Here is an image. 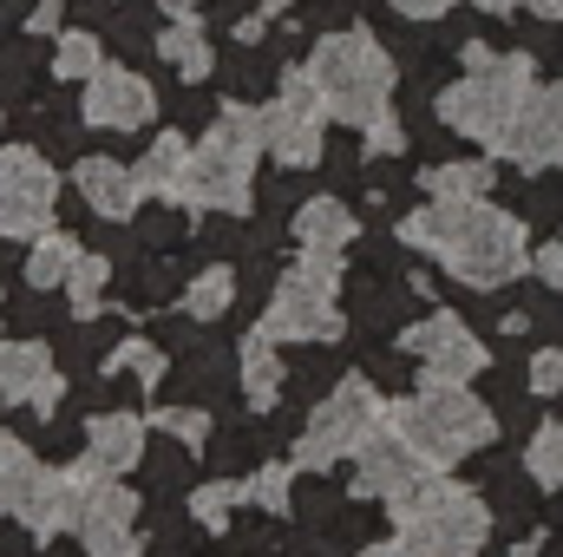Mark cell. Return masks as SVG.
<instances>
[{
	"label": "cell",
	"mask_w": 563,
	"mask_h": 557,
	"mask_svg": "<svg viewBox=\"0 0 563 557\" xmlns=\"http://www.w3.org/2000/svg\"><path fill=\"white\" fill-rule=\"evenodd\" d=\"M380 419H387V401L374 394V381H361V374L334 381V387L314 401L308 426L295 433V466H308V472H328V466L354 459V446H361V439H367Z\"/></svg>",
	"instance_id": "ba28073f"
},
{
	"label": "cell",
	"mask_w": 563,
	"mask_h": 557,
	"mask_svg": "<svg viewBox=\"0 0 563 557\" xmlns=\"http://www.w3.org/2000/svg\"><path fill=\"white\" fill-rule=\"evenodd\" d=\"M354 237H361V223H354V210H347L341 197H308V204L295 210V243H301V250L341 256Z\"/></svg>",
	"instance_id": "d6986e66"
},
{
	"label": "cell",
	"mask_w": 563,
	"mask_h": 557,
	"mask_svg": "<svg viewBox=\"0 0 563 557\" xmlns=\"http://www.w3.org/2000/svg\"><path fill=\"white\" fill-rule=\"evenodd\" d=\"M73 184H79V197L92 204V217H106V223H125V217L139 210V197H144L139 171L119 164V157H79Z\"/></svg>",
	"instance_id": "2e32d148"
},
{
	"label": "cell",
	"mask_w": 563,
	"mask_h": 557,
	"mask_svg": "<svg viewBox=\"0 0 563 557\" xmlns=\"http://www.w3.org/2000/svg\"><path fill=\"white\" fill-rule=\"evenodd\" d=\"M531 270H538L544 282H563V237H558V243H544V250L531 256Z\"/></svg>",
	"instance_id": "f35d334b"
},
{
	"label": "cell",
	"mask_w": 563,
	"mask_h": 557,
	"mask_svg": "<svg viewBox=\"0 0 563 557\" xmlns=\"http://www.w3.org/2000/svg\"><path fill=\"white\" fill-rule=\"evenodd\" d=\"M288 485H295V472H288V466H256V479H243V499L282 518V512H288Z\"/></svg>",
	"instance_id": "d6a6232c"
},
{
	"label": "cell",
	"mask_w": 563,
	"mask_h": 557,
	"mask_svg": "<svg viewBox=\"0 0 563 557\" xmlns=\"http://www.w3.org/2000/svg\"><path fill=\"white\" fill-rule=\"evenodd\" d=\"M99 66H106V46H99V33H59V46H53V79H73V86H86Z\"/></svg>",
	"instance_id": "83f0119b"
},
{
	"label": "cell",
	"mask_w": 563,
	"mask_h": 557,
	"mask_svg": "<svg viewBox=\"0 0 563 557\" xmlns=\"http://www.w3.org/2000/svg\"><path fill=\"white\" fill-rule=\"evenodd\" d=\"M472 7H485V13H511V7H525V0H472Z\"/></svg>",
	"instance_id": "f6af8a7d"
},
{
	"label": "cell",
	"mask_w": 563,
	"mask_h": 557,
	"mask_svg": "<svg viewBox=\"0 0 563 557\" xmlns=\"http://www.w3.org/2000/svg\"><path fill=\"white\" fill-rule=\"evenodd\" d=\"M321 92H314V79H308V66H288L282 73V99L276 106H263V151L288 164V171H308V164H321Z\"/></svg>",
	"instance_id": "30bf717a"
},
{
	"label": "cell",
	"mask_w": 563,
	"mask_h": 557,
	"mask_svg": "<svg viewBox=\"0 0 563 557\" xmlns=\"http://www.w3.org/2000/svg\"><path fill=\"white\" fill-rule=\"evenodd\" d=\"M144 459V419L139 414H92L86 419V466L99 479H119Z\"/></svg>",
	"instance_id": "e0dca14e"
},
{
	"label": "cell",
	"mask_w": 563,
	"mask_h": 557,
	"mask_svg": "<svg viewBox=\"0 0 563 557\" xmlns=\"http://www.w3.org/2000/svg\"><path fill=\"white\" fill-rule=\"evenodd\" d=\"M151 485L177 492V485H184V452H157V459H151Z\"/></svg>",
	"instance_id": "74e56055"
},
{
	"label": "cell",
	"mask_w": 563,
	"mask_h": 557,
	"mask_svg": "<svg viewBox=\"0 0 563 557\" xmlns=\"http://www.w3.org/2000/svg\"><path fill=\"white\" fill-rule=\"evenodd\" d=\"M525 472H531L544 492L563 485V419H551V426L531 433V446H525Z\"/></svg>",
	"instance_id": "f546056e"
},
{
	"label": "cell",
	"mask_w": 563,
	"mask_h": 557,
	"mask_svg": "<svg viewBox=\"0 0 563 557\" xmlns=\"http://www.w3.org/2000/svg\"><path fill=\"white\" fill-rule=\"evenodd\" d=\"M33 33H59V0H40L33 7Z\"/></svg>",
	"instance_id": "60d3db41"
},
{
	"label": "cell",
	"mask_w": 563,
	"mask_h": 557,
	"mask_svg": "<svg viewBox=\"0 0 563 557\" xmlns=\"http://www.w3.org/2000/svg\"><path fill=\"white\" fill-rule=\"evenodd\" d=\"M230 505H250V499H243V479H210V485L190 492V518H197L203 532H223Z\"/></svg>",
	"instance_id": "4dcf8cb0"
},
{
	"label": "cell",
	"mask_w": 563,
	"mask_h": 557,
	"mask_svg": "<svg viewBox=\"0 0 563 557\" xmlns=\"http://www.w3.org/2000/svg\"><path fill=\"white\" fill-rule=\"evenodd\" d=\"M46 230H53V210H46V204H0V237L33 243V237H46Z\"/></svg>",
	"instance_id": "e575fe53"
},
{
	"label": "cell",
	"mask_w": 563,
	"mask_h": 557,
	"mask_svg": "<svg viewBox=\"0 0 563 557\" xmlns=\"http://www.w3.org/2000/svg\"><path fill=\"white\" fill-rule=\"evenodd\" d=\"M361 151H367V157H394V151H407L400 119H394V112H380L374 125H361Z\"/></svg>",
	"instance_id": "d590c367"
},
{
	"label": "cell",
	"mask_w": 563,
	"mask_h": 557,
	"mask_svg": "<svg viewBox=\"0 0 563 557\" xmlns=\"http://www.w3.org/2000/svg\"><path fill=\"white\" fill-rule=\"evenodd\" d=\"M400 348L420 354L426 381H478V374H485V341H478L452 308H439V315L413 321V328L400 335Z\"/></svg>",
	"instance_id": "8fae6325"
},
{
	"label": "cell",
	"mask_w": 563,
	"mask_h": 557,
	"mask_svg": "<svg viewBox=\"0 0 563 557\" xmlns=\"http://www.w3.org/2000/svg\"><path fill=\"white\" fill-rule=\"evenodd\" d=\"M361 557H420V551H413V545H400V538H394V545H367V551H361Z\"/></svg>",
	"instance_id": "b9f144b4"
},
{
	"label": "cell",
	"mask_w": 563,
	"mask_h": 557,
	"mask_svg": "<svg viewBox=\"0 0 563 557\" xmlns=\"http://www.w3.org/2000/svg\"><path fill=\"white\" fill-rule=\"evenodd\" d=\"M73 263H79V243H73L66 230L33 237V250H26V288H66Z\"/></svg>",
	"instance_id": "d4e9b609"
},
{
	"label": "cell",
	"mask_w": 563,
	"mask_h": 557,
	"mask_svg": "<svg viewBox=\"0 0 563 557\" xmlns=\"http://www.w3.org/2000/svg\"><path fill=\"white\" fill-rule=\"evenodd\" d=\"M99 472L86 466V459H73V466H40V479H33V492L20 499V525L33 532V538H59V532H79V505H86V485H92Z\"/></svg>",
	"instance_id": "4fadbf2b"
},
{
	"label": "cell",
	"mask_w": 563,
	"mask_h": 557,
	"mask_svg": "<svg viewBox=\"0 0 563 557\" xmlns=\"http://www.w3.org/2000/svg\"><path fill=\"white\" fill-rule=\"evenodd\" d=\"M439 466L426 459L420 446L394 426V419H380L361 446H354V492L361 499H380V505H407L413 492H420L426 479H432Z\"/></svg>",
	"instance_id": "9c48e42d"
},
{
	"label": "cell",
	"mask_w": 563,
	"mask_h": 557,
	"mask_svg": "<svg viewBox=\"0 0 563 557\" xmlns=\"http://www.w3.org/2000/svg\"><path fill=\"white\" fill-rule=\"evenodd\" d=\"M86 125H99V132H139L157 119V92H151V79H139L132 66H99L92 79H86Z\"/></svg>",
	"instance_id": "9a60e30c"
},
{
	"label": "cell",
	"mask_w": 563,
	"mask_h": 557,
	"mask_svg": "<svg viewBox=\"0 0 563 557\" xmlns=\"http://www.w3.org/2000/svg\"><path fill=\"white\" fill-rule=\"evenodd\" d=\"M308 79L321 92V112L341 125H374L380 112H394V59L380 53V40L367 26H341L308 53Z\"/></svg>",
	"instance_id": "3957f363"
},
{
	"label": "cell",
	"mask_w": 563,
	"mask_h": 557,
	"mask_svg": "<svg viewBox=\"0 0 563 557\" xmlns=\"http://www.w3.org/2000/svg\"><path fill=\"white\" fill-rule=\"evenodd\" d=\"M400 243H413L426 256H439L465 288H505L531 270V243L525 223L492 210L485 197H432L400 223Z\"/></svg>",
	"instance_id": "6da1fadb"
},
{
	"label": "cell",
	"mask_w": 563,
	"mask_h": 557,
	"mask_svg": "<svg viewBox=\"0 0 563 557\" xmlns=\"http://www.w3.org/2000/svg\"><path fill=\"white\" fill-rule=\"evenodd\" d=\"M400 545H413L420 557H478L492 538V512L478 492H465L459 479H426L407 505H394Z\"/></svg>",
	"instance_id": "8992f818"
},
{
	"label": "cell",
	"mask_w": 563,
	"mask_h": 557,
	"mask_svg": "<svg viewBox=\"0 0 563 557\" xmlns=\"http://www.w3.org/2000/svg\"><path fill=\"white\" fill-rule=\"evenodd\" d=\"M53 374L59 368H53V348L46 341H0V401L26 407Z\"/></svg>",
	"instance_id": "ffe728a7"
},
{
	"label": "cell",
	"mask_w": 563,
	"mask_h": 557,
	"mask_svg": "<svg viewBox=\"0 0 563 557\" xmlns=\"http://www.w3.org/2000/svg\"><path fill=\"white\" fill-rule=\"evenodd\" d=\"M230 302H236V270H230V263H203L197 276L184 282V295H177V308H184L190 321H217Z\"/></svg>",
	"instance_id": "cb8c5ba5"
},
{
	"label": "cell",
	"mask_w": 563,
	"mask_h": 557,
	"mask_svg": "<svg viewBox=\"0 0 563 557\" xmlns=\"http://www.w3.org/2000/svg\"><path fill=\"white\" fill-rule=\"evenodd\" d=\"M157 59H170L184 79H210V66H217V46H210V33H203L197 20H170V26L157 33Z\"/></svg>",
	"instance_id": "603a6c76"
},
{
	"label": "cell",
	"mask_w": 563,
	"mask_h": 557,
	"mask_svg": "<svg viewBox=\"0 0 563 557\" xmlns=\"http://www.w3.org/2000/svg\"><path fill=\"white\" fill-rule=\"evenodd\" d=\"M531 394H563V354L558 348H544V354L531 361Z\"/></svg>",
	"instance_id": "8d00e7d4"
},
{
	"label": "cell",
	"mask_w": 563,
	"mask_h": 557,
	"mask_svg": "<svg viewBox=\"0 0 563 557\" xmlns=\"http://www.w3.org/2000/svg\"><path fill=\"white\" fill-rule=\"evenodd\" d=\"M139 492L119 485V479H92L86 485V505H79V545L86 557H139Z\"/></svg>",
	"instance_id": "5bb4252c"
},
{
	"label": "cell",
	"mask_w": 563,
	"mask_h": 557,
	"mask_svg": "<svg viewBox=\"0 0 563 557\" xmlns=\"http://www.w3.org/2000/svg\"><path fill=\"white\" fill-rule=\"evenodd\" d=\"M256 151H263V112L230 99L217 112V125L203 132V144H190L177 204L184 210H230V217H243L250 190H256Z\"/></svg>",
	"instance_id": "7a4b0ae2"
},
{
	"label": "cell",
	"mask_w": 563,
	"mask_h": 557,
	"mask_svg": "<svg viewBox=\"0 0 563 557\" xmlns=\"http://www.w3.org/2000/svg\"><path fill=\"white\" fill-rule=\"evenodd\" d=\"M184 164H190V139H184V132H157L151 151L132 164V171H139V190H144V197H170V204H177Z\"/></svg>",
	"instance_id": "7402d4cb"
},
{
	"label": "cell",
	"mask_w": 563,
	"mask_h": 557,
	"mask_svg": "<svg viewBox=\"0 0 563 557\" xmlns=\"http://www.w3.org/2000/svg\"><path fill=\"white\" fill-rule=\"evenodd\" d=\"M236 381H243V401L256 407V414H269L282 401V354L269 335H250L243 341V354H236Z\"/></svg>",
	"instance_id": "44dd1931"
},
{
	"label": "cell",
	"mask_w": 563,
	"mask_h": 557,
	"mask_svg": "<svg viewBox=\"0 0 563 557\" xmlns=\"http://www.w3.org/2000/svg\"><path fill=\"white\" fill-rule=\"evenodd\" d=\"M0 125H7V112H0Z\"/></svg>",
	"instance_id": "bcb514c9"
},
{
	"label": "cell",
	"mask_w": 563,
	"mask_h": 557,
	"mask_svg": "<svg viewBox=\"0 0 563 557\" xmlns=\"http://www.w3.org/2000/svg\"><path fill=\"white\" fill-rule=\"evenodd\" d=\"M334 288H341V256H321V250H301L288 263V276L276 282L256 335L269 341H341V308H334Z\"/></svg>",
	"instance_id": "52a82bcc"
},
{
	"label": "cell",
	"mask_w": 563,
	"mask_h": 557,
	"mask_svg": "<svg viewBox=\"0 0 563 557\" xmlns=\"http://www.w3.org/2000/svg\"><path fill=\"white\" fill-rule=\"evenodd\" d=\"M157 7H164L170 20H197V0H157Z\"/></svg>",
	"instance_id": "7bdbcfd3"
},
{
	"label": "cell",
	"mask_w": 563,
	"mask_h": 557,
	"mask_svg": "<svg viewBox=\"0 0 563 557\" xmlns=\"http://www.w3.org/2000/svg\"><path fill=\"white\" fill-rule=\"evenodd\" d=\"M387 419L420 446L439 472L459 466V459H472V452L492 446V433H498L492 407H485L465 381H426L413 401H387Z\"/></svg>",
	"instance_id": "5b68a950"
},
{
	"label": "cell",
	"mask_w": 563,
	"mask_h": 557,
	"mask_svg": "<svg viewBox=\"0 0 563 557\" xmlns=\"http://www.w3.org/2000/svg\"><path fill=\"white\" fill-rule=\"evenodd\" d=\"M106 288H112V263H106V256H86V250H79V263H73V276H66L73 315H79V321H92V315L106 308Z\"/></svg>",
	"instance_id": "4316f807"
},
{
	"label": "cell",
	"mask_w": 563,
	"mask_h": 557,
	"mask_svg": "<svg viewBox=\"0 0 563 557\" xmlns=\"http://www.w3.org/2000/svg\"><path fill=\"white\" fill-rule=\"evenodd\" d=\"M33 479H40L33 446H26V439H13V433H0V518H13V512H20V499L33 492Z\"/></svg>",
	"instance_id": "484cf974"
},
{
	"label": "cell",
	"mask_w": 563,
	"mask_h": 557,
	"mask_svg": "<svg viewBox=\"0 0 563 557\" xmlns=\"http://www.w3.org/2000/svg\"><path fill=\"white\" fill-rule=\"evenodd\" d=\"M0 204H59V177L33 144H0Z\"/></svg>",
	"instance_id": "ac0fdd59"
},
{
	"label": "cell",
	"mask_w": 563,
	"mask_h": 557,
	"mask_svg": "<svg viewBox=\"0 0 563 557\" xmlns=\"http://www.w3.org/2000/svg\"><path fill=\"white\" fill-rule=\"evenodd\" d=\"M420 184H426V197H485L492 190V164L485 157H472V164H432Z\"/></svg>",
	"instance_id": "f1b7e54d"
},
{
	"label": "cell",
	"mask_w": 563,
	"mask_h": 557,
	"mask_svg": "<svg viewBox=\"0 0 563 557\" xmlns=\"http://www.w3.org/2000/svg\"><path fill=\"white\" fill-rule=\"evenodd\" d=\"M119 368H132L144 387H157L170 361H164V348H151V341H119V348L106 354V368H99V374H119Z\"/></svg>",
	"instance_id": "1f68e13d"
},
{
	"label": "cell",
	"mask_w": 563,
	"mask_h": 557,
	"mask_svg": "<svg viewBox=\"0 0 563 557\" xmlns=\"http://www.w3.org/2000/svg\"><path fill=\"white\" fill-rule=\"evenodd\" d=\"M498 157H511L518 171H551L563 164V86H531L525 106L511 112L505 139L492 144Z\"/></svg>",
	"instance_id": "7c38bea8"
},
{
	"label": "cell",
	"mask_w": 563,
	"mask_h": 557,
	"mask_svg": "<svg viewBox=\"0 0 563 557\" xmlns=\"http://www.w3.org/2000/svg\"><path fill=\"white\" fill-rule=\"evenodd\" d=\"M531 92V59L525 53H492V46H465V79H452L439 92V119L459 132V139H478V144H498L511 112L525 106Z\"/></svg>",
	"instance_id": "277c9868"
},
{
	"label": "cell",
	"mask_w": 563,
	"mask_h": 557,
	"mask_svg": "<svg viewBox=\"0 0 563 557\" xmlns=\"http://www.w3.org/2000/svg\"><path fill=\"white\" fill-rule=\"evenodd\" d=\"M531 13H544V20H563V0H525Z\"/></svg>",
	"instance_id": "ee69618b"
},
{
	"label": "cell",
	"mask_w": 563,
	"mask_h": 557,
	"mask_svg": "<svg viewBox=\"0 0 563 557\" xmlns=\"http://www.w3.org/2000/svg\"><path fill=\"white\" fill-rule=\"evenodd\" d=\"M151 433H170L177 446L197 452V446L210 439V414H203V407H164V414H151Z\"/></svg>",
	"instance_id": "836d02e7"
},
{
	"label": "cell",
	"mask_w": 563,
	"mask_h": 557,
	"mask_svg": "<svg viewBox=\"0 0 563 557\" xmlns=\"http://www.w3.org/2000/svg\"><path fill=\"white\" fill-rule=\"evenodd\" d=\"M394 7H400L407 20H439V13H445L452 0H394Z\"/></svg>",
	"instance_id": "ab89813d"
}]
</instances>
